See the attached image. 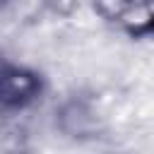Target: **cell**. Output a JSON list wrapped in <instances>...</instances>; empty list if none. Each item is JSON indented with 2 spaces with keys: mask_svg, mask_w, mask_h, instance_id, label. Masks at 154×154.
<instances>
[{
  "mask_svg": "<svg viewBox=\"0 0 154 154\" xmlns=\"http://www.w3.org/2000/svg\"><path fill=\"white\" fill-rule=\"evenodd\" d=\"M43 72L0 55V113H17L29 108L43 96Z\"/></svg>",
  "mask_w": 154,
  "mask_h": 154,
  "instance_id": "cell-1",
  "label": "cell"
},
{
  "mask_svg": "<svg viewBox=\"0 0 154 154\" xmlns=\"http://www.w3.org/2000/svg\"><path fill=\"white\" fill-rule=\"evenodd\" d=\"M82 2H84V0H46L48 10H51L53 14H60V17H70V14H75V12L79 10Z\"/></svg>",
  "mask_w": 154,
  "mask_h": 154,
  "instance_id": "cell-4",
  "label": "cell"
},
{
  "mask_svg": "<svg viewBox=\"0 0 154 154\" xmlns=\"http://www.w3.org/2000/svg\"><path fill=\"white\" fill-rule=\"evenodd\" d=\"M94 14L132 41L154 34V0H89Z\"/></svg>",
  "mask_w": 154,
  "mask_h": 154,
  "instance_id": "cell-2",
  "label": "cell"
},
{
  "mask_svg": "<svg viewBox=\"0 0 154 154\" xmlns=\"http://www.w3.org/2000/svg\"><path fill=\"white\" fill-rule=\"evenodd\" d=\"M7 2H10V0H0V7H5V5H7Z\"/></svg>",
  "mask_w": 154,
  "mask_h": 154,
  "instance_id": "cell-5",
  "label": "cell"
},
{
  "mask_svg": "<svg viewBox=\"0 0 154 154\" xmlns=\"http://www.w3.org/2000/svg\"><path fill=\"white\" fill-rule=\"evenodd\" d=\"M58 125L65 135L77 140L96 137V130H99L94 108L82 99H70L63 103V108L58 111Z\"/></svg>",
  "mask_w": 154,
  "mask_h": 154,
  "instance_id": "cell-3",
  "label": "cell"
}]
</instances>
